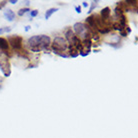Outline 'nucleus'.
Returning a JSON list of instances; mask_svg holds the SVG:
<instances>
[{
  "label": "nucleus",
  "instance_id": "f257e3e1",
  "mask_svg": "<svg viewBox=\"0 0 138 138\" xmlns=\"http://www.w3.org/2000/svg\"><path fill=\"white\" fill-rule=\"evenodd\" d=\"M67 49V41L63 37H55L52 43V51L55 54L61 53L60 51H65Z\"/></svg>",
  "mask_w": 138,
  "mask_h": 138
},
{
  "label": "nucleus",
  "instance_id": "f03ea898",
  "mask_svg": "<svg viewBox=\"0 0 138 138\" xmlns=\"http://www.w3.org/2000/svg\"><path fill=\"white\" fill-rule=\"evenodd\" d=\"M73 28H74V31H75L76 34L79 35L80 37L84 38V39H87L86 35L88 34V27H87L85 24L80 23V22L75 23L74 26H73Z\"/></svg>",
  "mask_w": 138,
  "mask_h": 138
},
{
  "label": "nucleus",
  "instance_id": "7ed1b4c3",
  "mask_svg": "<svg viewBox=\"0 0 138 138\" xmlns=\"http://www.w3.org/2000/svg\"><path fill=\"white\" fill-rule=\"evenodd\" d=\"M8 41L14 49H16V50L21 49V47H22V38L20 36H10V37H8Z\"/></svg>",
  "mask_w": 138,
  "mask_h": 138
},
{
  "label": "nucleus",
  "instance_id": "20e7f679",
  "mask_svg": "<svg viewBox=\"0 0 138 138\" xmlns=\"http://www.w3.org/2000/svg\"><path fill=\"white\" fill-rule=\"evenodd\" d=\"M0 69L5 76H9L11 73V70L9 67V62L6 58H0Z\"/></svg>",
  "mask_w": 138,
  "mask_h": 138
},
{
  "label": "nucleus",
  "instance_id": "39448f33",
  "mask_svg": "<svg viewBox=\"0 0 138 138\" xmlns=\"http://www.w3.org/2000/svg\"><path fill=\"white\" fill-rule=\"evenodd\" d=\"M50 37L46 35H41L39 40V48L40 49H46L50 46Z\"/></svg>",
  "mask_w": 138,
  "mask_h": 138
},
{
  "label": "nucleus",
  "instance_id": "423d86ee",
  "mask_svg": "<svg viewBox=\"0 0 138 138\" xmlns=\"http://www.w3.org/2000/svg\"><path fill=\"white\" fill-rule=\"evenodd\" d=\"M39 40H40V36H32L31 38H29L28 43L29 46L31 48H39Z\"/></svg>",
  "mask_w": 138,
  "mask_h": 138
},
{
  "label": "nucleus",
  "instance_id": "0eeeda50",
  "mask_svg": "<svg viewBox=\"0 0 138 138\" xmlns=\"http://www.w3.org/2000/svg\"><path fill=\"white\" fill-rule=\"evenodd\" d=\"M110 8L109 7H105L104 9H102V11H101V20L102 21H105V20H108L110 17Z\"/></svg>",
  "mask_w": 138,
  "mask_h": 138
},
{
  "label": "nucleus",
  "instance_id": "6e6552de",
  "mask_svg": "<svg viewBox=\"0 0 138 138\" xmlns=\"http://www.w3.org/2000/svg\"><path fill=\"white\" fill-rule=\"evenodd\" d=\"M4 16L7 18L8 21H13L14 18H15V13L12 10H10V9H8V10L4 11Z\"/></svg>",
  "mask_w": 138,
  "mask_h": 138
},
{
  "label": "nucleus",
  "instance_id": "1a4fd4ad",
  "mask_svg": "<svg viewBox=\"0 0 138 138\" xmlns=\"http://www.w3.org/2000/svg\"><path fill=\"white\" fill-rule=\"evenodd\" d=\"M8 41L7 39L5 38H3V37H0V49H2V50H8Z\"/></svg>",
  "mask_w": 138,
  "mask_h": 138
},
{
  "label": "nucleus",
  "instance_id": "9d476101",
  "mask_svg": "<svg viewBox=\"0 0 138 138\" xmlns=\"http://www.w3.org/2000/svg\"><path fill=\"white\" fill-rule=\"evenodd\" d=\"M74 36H75L74 32H73L71 29H68V30L65 32V38L68 40V42H70V41L72 40V38H73Z\"/></svg>",
  "mask_w": 138,
  "mask_h": 138
},
{
  "label": "nucleus",
  "instance_id": "9b49d317",
  "mask_svg": "<svg viewBox=\"0 0 138 138\" xmlns=\"http://www.w3.org/2000/svg\"><path fill=\"white\" fill-rule=\"evenodd\" d=\"M57 10H58L57 8H50V9H48V10L46 11V13H45V18H46V19H49L52 14H53L54 12H56Z\"/></svg>",
  "mask_w": 138,
  "mask_h": 138
},
{
  "label": "nucleus",
  "instance_id": "f8f14e48",
  "mask_svg": "<svg viewBox=\"0 0 138 138\" xmlns=\"http://www.w3.org/2000/svg\"><path fill=\"white\" fill-rule=\"evenodd\" d=\"M11 31V27H3V28H0V34H3L5 32H10Z\"/></svg>",
  "mask_w": 138,
  "mask_h": 138
},
{
  "label": "nucleus",
  "instance_id": "ddd939ff",
  "mask_svg": "<svg viewBox=\"0 0 138 138\" xmlns=\"http://www.w3.org/2000/svg\"><path fill=\"white\" fill-rule=\"evenodd\" d=\"M27 11H29L28 8H23V9H20L19 12H18V15H19V16H22L23 14H25Z\"/></svg>",
  "mask_w": 138,
  "mask_h": 138
},
{
  "label": "nucleus",
  "instance_id": "4468645a",
  "mask_svg": "<svg viewBox=\"0 0 138 138\" xmlns=\"http://www.w3.org/2000/svg\"><path fill=\"white\" fill-rule=\"evenodd\" d=\"M37 14H38V11H37V10H32V11H30V16H31V17L37 16Z\"/></svg>",
  "mask_w": 138,
  "mask_h": 138
},
{
  "label": "nucleus",
  "instance_id": "2eb2a0df",
  "mask_svg": "<svg viewBox=\"0 0 138 138\" xmlns=\"http://www.w3.org/2000/svg\"><path fill=\"white\" fill-rule=\"evenodd\" d=\"M96 3H97V1H93V2H92V6H91V8H90V9H89V13H91L92 12V10H93V9H94V7H95V6H96Z\"/></svg>",
  "mask_w": 138,
  "mask_h": 138
},
{
  "label": "nucleus",
  "instance_id": "dca6fc26",
  "mask_svg": "<svg viewBox=\"0 0 138 138\" xmlns=\"http://www.w3.org/2000/svg\"><path fill=\"white\" fill-rule=\"evenodd\" d=\"M75 9H76V12H77V13H80L81 12V7L80 6H76V7H75Z\"/></svg>",
  "mask_w": 138,
  "mask_h": 138
},
{
  "label": "nucleus",
  "instance_id": "f3484780",
  "mask_svg": "<svg viewBox=\"0 0 138 138\" xmlns=\"http://www.w3.org/2000/svg\"><path fill=\"white\" fill-rule=\"evenodd\" d=\"M9 2H10V3H12V4H15V3H16L17 1H16V0H10Z\"/></svg>",
  "mask_w": 138,
  "mask_h": 138
},
{
  "label": "nucleus",
  "instance_id": "a211bd4d",
  "mask_svg": "<svg viewBox=\"0 0 138 138\" xmlns=\"http://www.w3.org/2000/svg\"><path fill=\"white\" fill-rule=\"evenodd\" d=\"M83 6H84V7H87V6H88L87 2H85V1H84V2H83Z\"/></svg>",
  "mask_w": 138,
  "mask_h": 138
},
{
  "label": "nucleus",
  "instance_id": "6ab92c4d",
  "mask_svg": "<svg viewBox=\"0 0 138 138\" xmlns=\"http://www.w3.org/2000/svg\"><path fill=\"white\" fill-rule=\"evenodd\" d=\"M29 29H30V26H26V28H25V30H26V31H28Z\"/></svg>",
  "mask_w": 138,
  "mask_h": 138
},
{
  "label": "nucleus",
  "instance_id": "aec40b11",
  "mask_svg": "<svg viewBox=\"0 0 138 138\" xmlns=\"http://www.w3.org/2000/svg\"><path fill=\"white\" fill-rule=\"evenodd\" d=\"M0 8H1V6H0Z\"/></svg>",
  "mask_w": 138,
  "mask_h": 138
}]
</instances>
